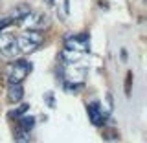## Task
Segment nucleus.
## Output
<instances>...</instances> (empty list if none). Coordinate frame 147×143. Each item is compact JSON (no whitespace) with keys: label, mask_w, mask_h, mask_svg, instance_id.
Masks as SVG:
<instances>
[{"label":"nucleus","mask_w":147,"mask_h":143,"mask_svg":"<svg viewBox=\"0 0 147 143\" xmlns=\"http://www.w3.org/2000/svg\"><path fill=\"white\" fill-rule=\"evenodd\" d=\"M42 40H44V35L40 30H28L26 33L17 37V46L20 50V53H30L39 48L42 44Z\"/></svg>","instance_id":"f257e3e1"},{"label":"nucleus","mask_w":147,"mask_h":143,"mask_svg":"<svg viewBox=\"0 0 147 143\" xmlns=\"http://www.w3.org/2000/svg\"><path fill=\"white\" fill-rule=\"evenodd\" d=\"M31 72V64L24 61V59H18V61L11 62V66L7 68V81L11 83H22L28 77V73Z\"/></svg>","instance_id":"f03ea898"},{"label":"nucleus","mask_w":147,"mask_h":143,"mask_svg":"<svg viewBox=\"0 0 147 143\" xmlns=\"http://www.w3.org/2000/svg\"><path fill=\"white\" fill-rule=\"evenodd\" d=\"M64 50L77 53H86L90 50V39L88 35H72L64 40Z\"/></svg>","instance_id":"7ed1b4c3"},{"label":"nucleus","mask_w":147,"mask_h":143,"mask_svg":"<svg viewBox=\"0 0 147 143\" xmlns=\"http://www.w3.org/2000/svg\"><path fill=\"white\" fill-rule=\"evenodd\" d=\"M0 53L6 55V57H17L20 53V50L17 46V37L0 31Z\"/></svg>","instance_id":"20e7f679"},{"label":"nucleus","mask_w":147,"mask_h":143,"mask_svg":"<svg viewBox=\"0 0 147 143\" xmlns=\"http://www.w3.org/2000/svg\"><path fill=\"white\" fill-rule=\"evenodd\" d=\"M20 24L24 28H28V30H40L42 26L48 24V20H46V17H42V15H33V13L30 11L28 15H24L20 18Z\"/></svg>","instance_id":"39448f33"},{"label":"nucleus","mask_w":147,"mask_h":143,"mask_svg":"<svg viewBox=\"0 0 147 143\" xmlns=\"http://www.w3.org/2000/svg\"><path fill=\"white\" fill-rule=\"evenodd\" d=\"M86 114H88V119L94 123L96 127L105 125V114H103L101 105L98 103V101H94V103H90L88 107H86Z\"/></svg>","instance_id":"423d86ee"},{"label":"nucleus","mask_w":147,"mask_h":143,"mask_svg":"<svg viewBox=\"0 0 147 143\" xmlns=\"http://www.w3.org/2000/svg\"><path fill=\"white\" fill-rule=\"evenodd\" d=\"M22 97H24V86H22V83H11L9 90H7V99L11 103H18Z\"/></svg>","instance_id":"0eeeda50"},{"label":"nucleus","mask_w":147,"mask_h":143,"mask_svg":"<svg viewBox=\"0 0 147 143\" xmlns=\"http://www.w3.org/2000/svg\"><path fill=\"white\" fill-rule=\"evenodd\" d=\"M31 141V136H30V130L26 128H18L15 132V143H30Z\"/></svg>","instance_id":"6e6552de"},{"label":"nucleus","mask_w":147,"mask_h":143,"mask_svg":"<svg viewBox=\"0 0 147 143\" xmlns=\"http://www.w3.org/2000/svg\"><path fill=\"white\" fill-rule=\"evenodd\" d=\"M18 125H20V128L31 130L33 125H35V117L33 116H20V117H18Z\"/></svg>","instance_id":"1a4fd4ad"},{"label":"nucleus","mask_w":147,"mask_h":143,"mask_svg":"<svg viewBox=\"0 0 147 143\" xmlns=\"http://www.w3.org/2000/svg\"><path fill=\"white\" fill-rule=\"evenodd\" d=\"M31 9H30V6H26V4H20V6H17L15 9H13V18H18V20H20L22 17L24 15H28V13H30Z\"/></svg>","instance_id":"9d476101"},{"label":"nucleus","mask_w":147,"mask_h":143,"mask_svg":"<svg viewBox=\"0 0 147 143\" xmlns=\"http://www.w3.org/2000/svg\"><path fill=\"white\" fill-rule=\"evenodd\" d=\"M28 110H30V105H20L17 110H13V112H11V116L13 117H20V116H24Z\"/></svg>","instance_id":"9b49d317"},{"label":"nucleus","mask_w":147,"mask_h":143,"mask_svg":"<svg viewBox=\"0 0 147 143\" xmlns=\"http://www.w3.org/2000/svg\"><path fill=\"white\" fill-rule=\"evenodd\" d=\"M13 22H15V18H13V17H6V18H2V20H0V31H4L9 24H13Z\"/></svg>","instance_id":"f8f14e48"}]
</instances>
